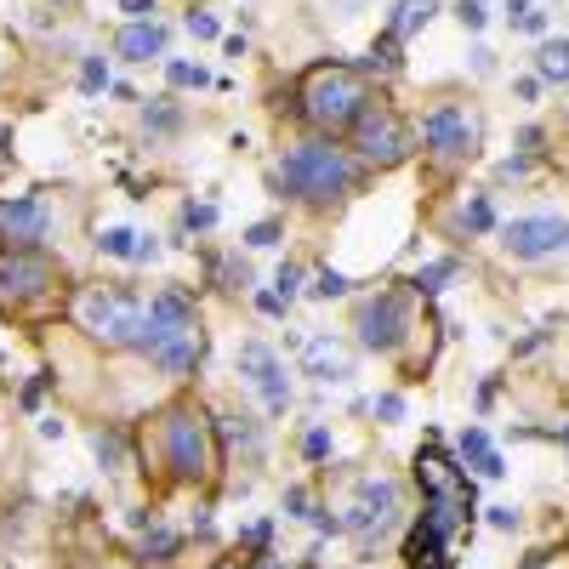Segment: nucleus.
I'll return each instance as SVG.
<instances>
[{
    "label": "nucleus",
    "instance_id": "f257e3e1",
    "mask_svg": "<svg viewBox=\"0 0 569 569\" xmlns=\"http://www.w3.org/2000/svg\"><path fill=\"white\" fill-rule=\"evenodd\" d=\"M137 353H149L154 365L166 370H188L200 359V325H194V308H188L177 291H160L149 302V325L137 337Z\"/></svg>",
    "mask_w": 569,
    "mask_h": 569
},
{
    "label": "nucleus",
    "instance_id": "f03ea898",
    "mask_svg": "<svg viewBox=\"0 0 569 569\" xmlns=\"http://www.w3.org/2000/svg\"><path fill=\"white\" fill-rule=\"evenodd\" d=\"M365 103H370L365 74L348 69V63H325V69H313V74L302 80V114H308L313 126H325V131L353 126V120L365 114Z\"/></svg>",
    "mask_w": 569,
    "mask_h": 569
},
{
    "label": "nucleus",
    "instance_id": "7ed1b4c3",
    "mask_svg": "<svg viewBox=\"0 0 569 569\" xmlns=\"http://www.w3.org/2000/svg\"><path fill=\"white\" fill-rule=\"evenodd\" d=\"M279 182L291 188L297 200H337L348 194V182H353V166L342 149H330V142H297L291 154L279 160Z\"/></svg>",
    "mask_w": 569,
    "mask_h": 569
},
{
    "label": "nucleus",
    "instance_id": "20e7f679",
    "mask_svg": "<svg viewBox=\"0 0 569 569\" xmlns=\"http://www.w3.org/2000/svg\"><path fill=\"white\" fill-rule=\"evenodd\" d=\"M160 450H166V467L177 479H206L211 472V427L194 405H171L160 416Z\"/></svg>",
    "mask_w": 569,
    "mask_h": 569
},
{
    "label": "nucleus",
    "instance_id": "39448f33",
    "mask_svg": "<svg viewBox=\"0 0 569 569\" xmlns=\"http://www.w3.org/2000/svg\"><path fill=\"white\" fill-rule=\"evenodd\" d=\"M74 313H80V325L91 330V337H103V342H114V348H137L142 325H149V308H142L137 297H126V291H103V284L80 291Z\"/></svg>",
    "mask_w": 569,
    "mask_h": 569
},
{
    "label": "nucleus",
    "instance_id": "423d86ee",
    "mask_svg": "<svg viewBox=\"0 0 569 569\" xmlns=\"http://www.w3.org/2000/svg\"><path fill=\"white\" fill-rule=\"evenodd\" d=\"M63 268L46 251H7L0 257V302L7 308H34L46 297H58Z\"/></svg>",
    "mask_w": 569,
    "mask_h": 569
},
{
    "label": "nucleus",
    "instance_id": "0eeeda50",
    "mask_svg": "<svg viewBox=\"0 0 569 569\" xmlns=\"http://www.w3.org/2000/svg\"><path fill=\"white\" fill-rule=\"evenodd\" d=\"M393 525H399V485L393 479H359L353 501L342 512V530H353L359 547H376L382 536H393Z\"/></svg>",
    "mask_w": 569,
    "mask_h": 569
},
{
    "label": "nucleus",
    "instance_id": "6e6552de",
    "mask_svg": "<svg viewBox=\"0 0 569 569\" xmlns=\"http://www.w3.org/2000/svg\"><path fill=\"white\" fill-rule=\"evenodd\" d=\"M421 142H427V154H433V160L461 166V160L479 154V120H472L467 109H456V103H445V109H433L421 120Z\"/></svg>",
    "mask_w": 569,
    "mask_h": 569
},
{
    "label": "nucleus",
    "instance_id": "1a4fd4ad",
    "mask_svg": "<svg viewBox=\"0 0 569 569\" xmlns=\"http://www.w3.org/2000/svg\"><path fill=\"white\" fill-rule=\"evenodd\" d=\"M353 142L370 166H399L410 154V131L388 103H365V114L353 120Z\"/></svg>",
    "mask_w": 569,
    "mask_h": 569
},
{
    "label": "nucleus",
    "instance_id": "9d476101",
    "mask_svg": "<svg viewBox=\"0 0 569 569\" xmlns=\"http://www.w3.org/2000/svg\"><path fill=\"white\" fill-rule=\"evenodd\" d=\"M501 251L518 257V262L558 257V251H569V222L563 217H512L501 228Z\"/></svg>",
    "mask_w": 569,
    "mask_h": 569
},
{
    "label": "nucleus",
    "instance_id": "9b49d317",
    "mask_svg": "<svg viewBox=\"0 0 569 569\" xmlns=\"http://www.w3.org/2000/svg\"><path fill=\"white\" fill-rule=\"evenodd\" d=\"M410 330V313H405V297L399 291H382L376 302L359 308V342L376 348V353H393Z\"/></svg>",
    "mask_w": 569,
    "mask_h": 569
},
{
    "label": "nucleus",
    "instance_id": "f8f14e48",
    "mask_svg": "<svg viewBox=\"0 0 569 569\" xmlns=\"http://www.w3.org/2000/svg\"><path fill=\"white\" fill-rule=\"evenodd\" d=\"M240 376L262 393V405L279 416L284 405H291V382H284V365L273 359V348H262V342H246L240 348Z\"/></svg>",
    "mask_w": 569,
    "mask_h": 569
},
{
    "label": "nucleus",
    "instance_id": "ddd939ff",
    "mask_svg": "<svg viewBox=\"0 0 569 569\" xmlns=\"http://www.w3.org/2000/svg\"><path fill=\"white\" fill-rule=\"evenodd\" d=\"M46 206L40 200H7L0 206V240H7V251H34L46 240Z\"/></svg>",
    "mask_w": 569,
    "mask_h": 569
},
{
    "label": "nucleus",
    "instance_id": "4468645a",
    "mask_svg": "<svg viewBox=\"0 0 569 569\" xmlns=\"http://www.w3.org/2000/svg\"><path fill=\"white\" fill-rule=\"evenodd\" d=\"M302 370L313 376V382H348V376H353V353L337 337H313L302 348Z\"/></svg>",
    "mask_w": 569,
    "mask_h": 569
},
{
    "label": "nucleus",
    "instance_id": "2eb2a0df",
    "mask_svg": "<svg viewBox=\"0 0 569 569\" xmlns=\"http://www.w3.org/2000/svg\"><path fill=\"white\" fill-rule=\"evenodd\" d=\"M445 525H433V518L421 512V525L410 530V541H405V563L410 569H445Z\"/></svg>",
    "mask_w": 569,
    "mask_h": 569
},
{
    "label": "nucleus",
    "instance_id": "dca6fc26",
    "mask_svg": "<svg viewBox=\"0 0 569 569\" xmlns=\"http://www.w3.org/2000/svg\"><path fill=\"white\" fill-rule=\"evenodd\" d=\"M166 52V29L160 23H131L126 34H120V58H131V63H149V58H160Z\"/></svg>",
    "mask_w": 569,
    "mask_h": 569
},
{
    "label": "nucleus",
    "instance_id": "f3484780",
    "mask_svg": "<svg viewBox=\"0 0 569 569\" xmlns=\"http://www.w3.org/2000/svg\"><path fill=\"white\" fill-rule=\"evenodd\" d=\"M461 461H472V467L485 472V479H501V472H507V467H501V456L490 450V439L479 433V427H467V433H461Z\"/></svg>",
    "mask_w": 569,
    "mask_h": 569
},
{
    "label": "nucleus",
    "instance_id": "a211bd4d",
    "mask_svg": "<svg viewBox=\"0 0 569 569\" xmlns=\"http://www.w3.org/2000/svg\"><path fill=\"white\" fill-rule=\"evenodd\" d=\"M439 12V0H399V12H393V29H388V40H405V34H416L427 18Z\"/></svg>",
    "mask_w": 569,
    "mask_h": 569
},
{
    "label": "nucleus",
    "instance_id": "6ab92c4d",
    "mask_svg": "<svg viewBox=\"0 0 569 569\" xmlns=\"http://www.w3.org/2000/svg\"><path fill=\"white\" fill-rule=\"evenodd\" d=\"M536 69H541V80L569 86V40H547V46H541V58H536Z\"/></svg>",
    "mask_w": 569,
    "mask_h": 569
},
{
    "label": "nucleus",
    "instance_id": "aec40b11",
    "mask_svg": "<svg viewBox=\"0 0 569 569\" xmlns=\"http://www.w3.org/2000/svg\"><path fill=\"white\" fill-rule=\"evenodd\" d=\"M98 246H103L109 257H137V233H131V228H109Z\"/></svg>",
    "mask_w": 569,
    "mask_h": 569
},
{
    "label": "nucleus",
    "instance_id": "412c9836",
    "mask_svg": "<svg viewBox=\"0 0 569 569\" xmlns=\"http://www.w3.org/2000/svg\"><path fill=\"white\" fill-rule=\"evenodd\" d=\"M342 291H348V279H342L337 268H319V273H313V297L330 302V297H342Z\"/></svg>",
    "mask_w": 569,
    "mask_h": 569
},
{
    "label": "nucleus",
    "instance_id": "4be33fe9",
    "mask_svg": "<svg viewBox=\"0 0 569 569\" xmlns=\"http://www.w3.org/2000/svg\"><path fill=\"white\" fill-rule=\"evenodd\" d=\"M456 273V262H433V268H421L416 273V291H445V279Z\"/></svg>",
    "mask_w": 569,
    "mask_h": 569
},
{
    "label": "nucleus",
    "instance_id": "5701e85b",
    "mask_svg": "<svg viewBox=\"0 0 569 569\" xmlns=\"http://www.w3.org/2000/svg\"><path fill=\"white\" fill-rule=\"evenodd\" d=\"M91 445H98V456L109 461V472H120V461H126V450H120V439H114V433H98V439H91Z\"/></svg>",
    "mask_w": 569,
    "mask_h": 569
},
{
    "label": "nucleus",
    "instance_id": "b1692460",
    "mask_svg": "<svg viewBox=\"0 0 569 569\" xmlns=\"http://www.w3.org/2000/svg\"><path fill=\"white\" fill-rule=\"evenodd\" d=\"M512 23H518V29H530V34H541V29H547V18H541V12H530L525 0H512Z\"/></svg>",
    "mask_w": 569,
    "mask_h": 569
},
{
    "label": "nucleus",
    "instance_id": "393cba45",
    "mask_svg": "<svg viewBox=\"0 0 569 569\" xmlns=\"http://www.w3.org/2000/svg\"><path fill=\"white\" fill-rule=\"evenodd\" d=\"M273 240H279V222H257V228L246 233V246H257V251H268Z\"/></svg>",
    "mask_w": 569,
    "mask_h": 569
},
{
    "label": "nucleus",
    "instance_id": "a878e982",
    "mask_svg": "<svg viewBox=\"0 0 569 569\" xmlns=\"http://www.w3.org/2000/svg\"><path fill=\"white\" fill-rule=\"evenodd\" d=\"M273 284H279L273 297H279V302H291V297H297V284H302V273H297V268H279V279H273Z\"/></svg>",
    "mask_w": 569,
    "mask_h": 569
},
{
    "label": "nucleus",
    "instance_id": "bb28decb",
    "mask_svg": "<svg viewBox=\"0 0 569 569\" xmlns=\"http://www.w3.org/2000/svg\"><path fill=\"white\" fill-rule=\"evenodd\" d=\"M80 86H86V91H98V86H109V69H103L98 58H91V63L80 69Z\"/></svg>",
    "mask_w": 569,
    "mask_h": 569
},
{
    "label": "nucleus",
    "instance_id": "cd10ccee",
    "mask_svg": "<svg viewBox=\"0 0 569 569\" xmlns=\"http://www.w3.org/2000/svg\"><path fill=\"white\" fill-rule=\"evenodd\" d=\"M461 222H467V228H490V200H472V206L461 211Z\"/></svg>",
    "mask_w": 569,
    "mask_h": 569
},
{
    "label": "nucleus",
    "instance_id": "c85d7f7f",
    "mask_svg": "<svg viewBox=\"0 0 569 569\" xmlns=\"http://www.w3.org/2000/svg\"><path fill=\"white\" fill-rule=\"evenodd\" d=\"M188 29H194L200 40H217V18L211 12H188Z\"/></svg>",
    "mask_w": 569,
    "mask_h": 569
},
{
    "label": "nucleus",
    "instance_id": "c756f323",
    "mask_svg": "<svg viewBox=\"0 0 569 569\" xmlns=\"http://www.w3.org/2000/svg\"><path fill=\"white\" fill-rule=\"evenodd\" d=\"M177 547V536H166V530H149V541H142V552H154V558H166Z\"/></svg>",
    "mask_w": 569,
    "mask_h": 569
},
{
    "label": "nucleus",
    "instance_id": "7c9ffc66",
    "mask_svg": "<svg viewBox=\"0 0 569 569\" xmlns=\"http://www.w3.org/2000/svg\"><path fill=\"white\" fill-rule=\"evenodd\" d=\"M206 74L194 69V63H171V86H200Z\"/></svg>",
    "mask_w": 569,
    "mask_h": 569
},
{
    "label": "nucleus",
    "instance_id": "2f4dec72",
    "mask_svg": "<svg viewBox=\"0 0 569 569\" xmlns=\"http://www.w3.org/2000/svg\"><path fill=\"white\" fill-rule=\"evenodd\" d=\"M182 222H188V228H211V222H217V211H211V206H188V211H182Z\"/></svg>",
    "mask_w": 569,
    "mask_h": 569
},
{
    "label": "nucleus",
    "instance_id": "473e14b6",
    "mask_svg": "<svg viewBox=\"0 0 569 569\" xmlns=\"http://www.w3.org/2000/svg\"><path fill=\"white\" fill-rule=\"evenodd\" d=\"M456 18H461L467 29H479V23H485V7H479V0H461V7H456Z\"/></svg>",
    "mask_w": 569,
    "mask_h": 569
},
{
    "label": "nucleus",
    "instance_id": "72a5a7b5",
    "mask_svg": "<svg viewBox=\"0 0 569 569\" xmlns=\"http://www.w3.org/2000/svg\"><path fill=\"white\" fill-rule=\"evenodd\" d=\"M325 7H330V12H337V18H359V12L370 7V0H325Z\"/></svg>",
    "mask_w": 569,
    "mask_h": 569
},
{
    "label": "nucleus",
    "instance_id": "f704fd0d",
    "mask_svg": "<svg viewBox=\"0 0 569 569\" xmlns=\"http://www.w3.org/2000/svg\"><path fill=\"white\" fill-rule=\"evenodd\" d=\"M376 410H382L388 421H399V416H405V399H399V393H382V399H376Z\"/></svg>",
    "mask_w": 569,
    "mask_h": 569
},
{
    "label": "nucleus",
    "instance_id": "c9c22d12",
    "mask_svg": "<svg viewBox=\"0 0 569 569\" xmlns=\"http://www.w3.org/2000/svg\"><path fill=\"white\" fill-rule=\"evenodd\" d=\"M120 12L142 23V18H149V12H154V0H120Z\"/></svg>",
    "mask_w": 569,
    "mask_h": 569
},
{
    "label": "nucleus",
    "instance_id": "e433bc0d",
    "mask_svg": "<svg viewBox=\"0 0 569 569\" xmlns=\"http://www.w3.org/2000/svg\"><path fill=\"white\" fill-rule=\"evenodd\" d=\"M490 525H496V530H512L518 512H512V507H490Z\"/></svg>",
    "mask_w": 569,
    "mask_h": 569
},
{
    "label": "nucleus",
    "instance_id": "4c0bfd02",
    "mask_svg": "<svg viewBox=\"0 0 569 569\" xmlns=\"http://www.w3.org/2000/svg\"><path fill=\"white\" fill-rule=\"evenodd\" d=\"M7 154H12V137H7V126H0V166H7Z\"/></svg>",
    "mask_w": 569,
    "mask_h": 569
},
{
    "label": "nucleus",
    "instance_id": "58836bf2",
    "mask_svg": "<svg viewBox=\"0 0 569 569\" xmlns=\"http://www.w3.org/2000/svg\"><path fill=\"white\" fill-rule=\"evenodd\" d=\"M257 569H284V563H273V558H262V563H257Z\"/></svg>",
    "mask_w": 569,
    "mask_h": 569
},
{
    "label": "nucleus",
    "instance_id": "ea45409f",
    "mask_svg": "<svg viewBox=\"0 0 569 569\" xmlns=\"http://www.w3.org/2000/svg\"><path fill=\"white\" fill-rule=\"evenodd\" d=\"M217 569H240V563H217Z\"/></svg>",
    "mask_w": 569,
    "mask_h": 569
}]
</instances>
